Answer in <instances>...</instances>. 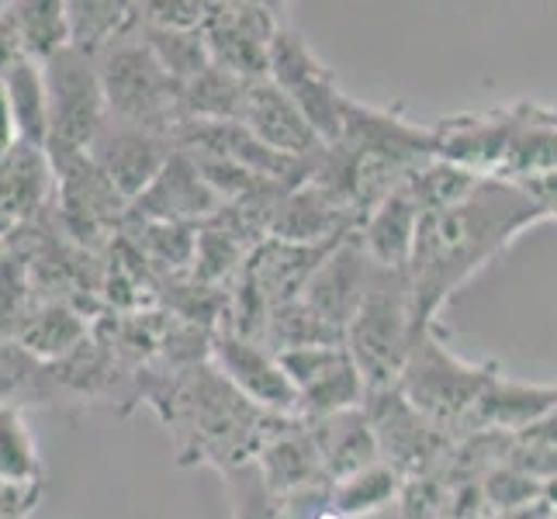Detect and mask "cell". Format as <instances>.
<instances>
[{"instance_id": "cell-1", "label": "cell", "mask_w": 557, "mask_h": 519, "mask_svg": "<svg viewBox=\"0 0 557 519\" xmlns=\"http://www.w3.org/2000/svg\"><path fill=\"white\" fill-rule=\"evenodd\" d=\"M541 222H547L544 211L512 181H485L471 198L426 211L409 260L412 305L422 330L440 325V309L460 287H468L530 225Z\"/></svg>"}, {"instance_id": "cell-2", "label": "cell", "mask_w": 557, "mask_h": 519, "mask_svg": "<svg viewBox=\"0 0 557 519\" xmlns=\"http://www.w3.org/2000/svg\"><path fill=\"white\" fill-rule=\"evenodd\" d=\"M422 333L426 330L416 319L409 271H388L374 263L368 298L347 325V350L368 392L398 388Z\"/></svg>"}, {"instance_id": "cell-3", "label": "cell", "mask_w": 557, "mask_h": 519, "mask_svg": "<svg viewBox=\"0 0 557 519\" xmlns=\"http://www.w3.org/2000/svg\"><path fill=\"white\" fill-rule=\"evenodd\" d=\"M503 374L498 363H468L444 343L440 325L419 336L409 357V368L398 381V392L409 398L440 430L454 440H465L474 406L488 392V384Z\"/></svg>"}, {"instance_id": "cell-4", "label": "cell", "mask_w": 557, "mask_h": 519, "mask_svg": "<svg viewBox=\"0 0 557 519\" xmlns=\"http://www.w3.org/2000/svg\"><path fill=\"white\" fill-rule=\"evenodd\" d=\"M98 70L104 84L108 119L174 136L177 125L184 122L181 114L184 84H177L163 70V63L139 38L136 25H132L125 38H119L111 49L98 55Z\"/></svg>"}, {"instance_id": "cell-5", "label": "cell", "mask_w": 557, "mask_h": 519, "mask_svg": "<svg viewBox=\"0 0 557 519\" xmlns=\"http://www.w3.org/2000/svg\"><path fill=\"white\" fill-rule=\"evenodd\" d=\"M46 152L55 173V222L73 243L94 254H108V246L119 239L128 222V201L108 181V173L90 160V152L66 146H46Z\"/></svg>"}, {"instance_id": "cell-6", "label": "cell", "mask_w": 557, "mask_h": 519, "mask_svg": "<svg viewBox=\"0 0 557 519\" xmlns=\"http://www.w3.org/2000/svg\"><path fill=\"white\" fill-rule=\"evenodd\" d=\"M363 412H368L374 427L381 460L392 465L406 482L450 468L457 440L440 430L436 422H430L419 409H412L409 398L398 388L368 392Z\"/></svg>"}, {"instance_id": "cell-7", "label": "cell", "mask_w": 557, "mask_h": 519, "mask_svg": "<svg viewBox=\"0 0 557 519\" xmlns=\"http://www.w3.org/2000/svg\"><path fill=\"white\" fill-rule=\"evenodd\" d=\"M42 70L49 90V146L87 152L108 125V101L98 60L70 46L42 63Z\"/></svg>"}, {"instance_id": "cell-8", "label": "cell", "mask_w": 557, "mask_h": 519, "mask_svg": "<svg viewBox=\"0 0 557 519\" xmlns=\"http://www.w3.org/2000/svg\"><path fill=\"white\" fill-rule=\"evenodd\" d=\"M281 28L284 8L257 4V0H225V4H208L201 38L211 66L233 73L239 81H267Z\"/></svg>"}, {"instance_id": "cell-9", "label": "cell", "mask_w": 557, "mask_h": 519, "mask_svg": "<svg viewBox=\"0 0 557 519\" xmlns=\"http://www.w3.org/2000/svg\"><path fill=\"white\" fill-rule=\"evenodd\" d=\"M271 81L292 98L301 114L315 128L322 146L330 149L343 136V108H347L350 94H343L336 84V73L325 66L312 46L305 42L295 25H287L274 38L271 52Z\"/></svg>"}, {"instance_id": "cell-10", "label": "cell", "mask_w": 557, "mask_h": 519, "mask_svg": "<svg viewBox=\"0 0 557 519\" xmlns=\"http://www.w3.org/2000/svg\"><path fill=\"white\" fill-rule=\"evenodd\" d=\"M277 357L298 392L301 419L360 409L363 398H368V384H363L347 343L309 346V350H292Z\"/></svg>"}, {"instance_id": "cell-11", "label": "cell", "mask_w": 557, "mask_h": 519, "mask_svg": "<svg viewBox=\"0 0 557 519\" xmlns=\"http://www.w3.org/2000/svg\"><path fill=\"white\" fill-rule=\"evenodd\" d=\"M211 368L233 384L243 398L253 401V406L277 416L301 419L295 384L287 378L281 357L274 350H267L263 343L219 330L215 339H211Z\"/></svg>"}, {"instance_id": "cell-12", "label": "cell", "mask_w": 557, "mask_h": 519, "mask_svg": "<svg viewBox=\"0 0 557 519\" xmlns=\"http://www.w3.org/2000/svg\"><path fill=\"white\" fill-rule=\"evenodd\" d=\"M87 152H90V160L108 173V181L119 187V195L132 208V201L146 195V187L163 173L170 157L177 152V143L174 136H166V132H152V128L108 119L101 136L90 143Z\"/></svg>"}, {"instance_id": "cell-13", "label": "cell", "mask_w": 557, "mask_h": 519, "mask_svg": "<svg viewBox=\"0 0 557 519\" xmlns=\"http://www.w3.org/2000/svg\"><path fill=\"white\" fill-rule=\"evenodd\" d=\"M222 198L211 190L198 163L177 149L163 173L146 187L128 208V219H146V222H174V225H201L215 219L222 211Z\"/></svg>"}, {"instance_id": "cell-14", "label": "cell", "mask_w": 557, "mask_h": 519, "mask_svg": "<svg viewBox=\"0 0 557 519\" xmlns=\"http://www.w3.org/2000/svg\"><path fill=\"white\" fill-rule=\"evenodd\" d=\"M253 136L271 146L281 157H292L301 163H315L325 146L315 136V128L301 114V108L287 98V94L267 76V81H253L246 90L243 119H239Z\"/></svg>"}, {"instance_id": "cell-15", "label": "cell", "mask_w": 557, "mask_h": 519, "mask_svg": "<svg viewBox=\"0 0 557 519\" xmlns=\"http://www.w3.org/2000/svg\"><path fill=\"white\" fill-rule=\"evenodd\" d=\"M55 201V173L42 146L17 143L0 160V239L38 222Z\"/></svg>"}, {"instance_id": "cell-16", "label": "cell", "mask_w": 557, "mask_h": 519, "mask_svg": "<svg viewBox=\"0 0 557 519\" xmlns=\"http://www.w3.org/2000/svg\"><path fill=\"white\" fill-rule=\"evenodd\" d=\"M371 277H374V263L360 249L357 236H350L319 263L312 281L305 284L301 301L347 336V325L360 312L363 298H368Z\"/></svg>"}, {"instance_id": "cell-17", "label": "cell", "mask_w": 557, "mask_h": 519, "mask_svg": "<svg viewBox=\"0 0 557 519\" xmlns=\"http://www.w3.org/2000/svg\"><path fill=\"white\" fill-rule=\"evenodd\" d=\"M509 132H512L509 104L495 108V111H482V114H454V119H440L433 125L436 157L498 181V170H503L506 146H509Z\"/></svg>"}, {"instance_id": "cell-18", "label": "cell", "mask_w": 557, "mask_h": 519, "mask_svg": "<svg viewBox=\"0 0 557 519\" xmlns=\"http://www.w3.org/2000/svg\"><path fill=\"white\" fill-rule=\"evenodd\" d=\"M357 228L360 222L350 211L309 177L281 198L274 211L271 239L298 243V246H325L357 236Z\"/></svg>"}, {"instance_id": "cell-19", "label": "cell", "mask_w": 557, "mask_h": 519, "mask_svg": "<svg viewBox=\"0 0 557 519\" xmlns=\"http://www.w3.org/2000/svg\"><path fill=\"white\" fill-rule=\"evenodd\" d=\"M301 422H305V430H309L315 454L333 485L381 460L377 436L363 406L333 412V416H319V419H301Z\"/></svg>"}, {"instance_id": "cell-20", "label": "cell", "mask_w": 557, "mask_h": 519, "mask_svg": "<svg viewBox=\"0 0 557 519\" xmlns=\"http://www.w3.org/2000/svg\"><path fill=\"white\" fill-rule=\"evenodd\" d=\"M512 132L498 181H527L557 170V108L541 101H516Z\"/></svg>"}, {"instance_id": "cell-21", "label": "cell", "mask_w": 557, "mask_h": 519, "mask_svg": "<svg viewBox=\"0 0 557 519\" xmlns=\"http://www.w3.org/2000/svg\"><path fill=\"white\" fill-rule=\"evenodd\" d=\"M257 468L263 471L267 485H271L281 498H295L305 492H322L333 489L330 474H325L322 460L315 454V444L305 422L295 419L260 450Z\"/></svg>"}, {"instance_id": "cell-22", "label": "cell", "mask_w": 557, "mask_h": 519, "mask_svg": "<svg viewBox=\"0 0 557 519\" xmlns=\"http://www.w3.org/2000/svg\"><path fill=\"white\" fill-rule=\"evenodd\" d=\"M422 211L409 198L406 187H398L388 201H381L357 228V243L371 263L388 267V271H409L416 233H419Z\"/></svg>"}, {"instance_id": "cell-23", "label": "cell", "mask_w": 557, "mask_h": 519, "mask_svg": "<svg viewBox=\"0 0 557 519\" xmlns=\"http://www.w3.org/2000/svg\"><path fill=\"white\" fill-rule=\"evenodd\" d=\"M94 330V319H87L81 309L66 301H35V309L22 322L14 343H22L32 357L42 363H55L66 354H73Z\"/></svg>"}, {"instance_id": "cell-24", "label": "cell", "mask_w": 557, "mask_h": 519, "mask_svg": "<svg viewBox=\"0 0 557 519\" xmlns=\"http://www.w3.org/2000/svg\"><path fill=\"white\" fill-rule=\"evenodd\" d=\"M122 236L139 249V257L152 267L160 281L187 274L198 254V225H174V222H146L128 219Z\"/></svg>"}, {"instance_id": "cell-25", "label": "cell", "mask_w": 557, "mask_h": 519, "mask_svg": "<svg viewBox=\"0 0 557 519\" xmlns=\"http://www.w3.org/2000/svg\"><path fill=\"white\" fill-rule=\"evenodd\" d=\"M22 38L28 60L49 63L52 55L70 49V11L66 0H14L4 8Z\"/></svg>"}, {"instance_id": "cell-26", "label": "cell", "mask_w": 557, "mask_h": 519, "mask_svg": "<svg viewBox=\"0 0 557 519\" xmlns=\"http://www.w3.org/2000/svg\"><path fill=\"white\" fill-rule=\"evenodd\" d=\"M66 11L70 46L94 55V60L136 25V4H122V0H70Z\"/></svg>"}, {"instance_id": "cell-27", "label": "cell", "mask_w": 557, "mask_h": 519, "mask_svg": "<svg viewBox=\"0 0 557 519\" xmlns=\"http://www.w3.org/2000/svg\"><path fill=\"white\" fill-rule=\"evenodd\" d=\"M249 84L253 81H239V76L225 73L219 66H208L198 81L184 84V94H181L184 122H239Z\"/></svg>"}, {"instance_id": "cell-28", "label": "cell", "mask_w": 557, "mask_h": 519, "mask_svg": "<svg viewBox=\"0 0 557 519\" xmlns=\"http://www.w3.org/2000/svg\"><path fill=\"white\" fill-rule=\"evenodd\" d=\"M401 489H406V478H401L392 465L377 460V465L336 482L330 498H333V509L343 512L347 519H368V516H377L384 509L398 506Z\"/></svg>"}, {"instance_id": "cell-29", "label": "cell", "mask_w": 557, "mask_h": 519, "mask_svg": "<svg viewBox=\"0 0 557 519\" xmlns=\"http://www.w3.org/2000/svg\"><path fill=\"white\" fill-rule=\"evenodd\" d=\"M8 101L17 122V136L28 146H49V90H46V70L35 60H22L4 81Z\"/></svg>"}, {"instance_id": "cell-30", "label": "cell", "mask_w": 557, "mask_h": 519, "mask_svg": "<svg viewBox=\"0 0 557 519\" xmlns=\"http://www.w3.org/2000/svg\"><path fill=\"white\" fill-rule=\"evenodd\" d=\"M485 181L492 177H482V173H474L468 166H457L450 160H426V163H419L409 177H406V187L409 190V198L419 205V211L426 215V211H436V208H450L457 201H465L471 198L478 187H482Z\"/></svg>"}, {"instance_id": "cell-31", "label": "cell", "mask_w": 557, "mask_h": 519, "mask_svg": "<svg viewBox=\"0 0 557 519\" xmlns=\"http://www.w3.org/2000/svg\"><path fill=\"white\" fill-rule=\"evenodd\" d=\"M336 343H347L343 330H336L333 322H325L301 298L277 305L271 312V322H267V333H263V346L274 354L309 350V346H336Z\"/></svg>"}, {"instance_id": "cell-32", "label": "cell", "mask_w": 557, "mask_h": 519, "mask_svg": "<svg viewBox=\"0 0 557 519\" xmlns=\"http://www.w3.org/2000/svg\"><path fill=\"white\" fill-rule=\"evenodd\" d=\"M136 32L139 38L149 46V52L157 55L163 63V70L174 76L177 84H190L198 81V76L211 66V55H208V46L201 38V28L198 32H174V28H160V25H149L139 17L136 11Z\"/></svg>"}, {"instance_id": "cell-33", "label": "cell", "mask_w": 557, "mask_h": 519, "mask_svg": "<svg viewBox=\"0 0 557 519\" xmlns=\"http://www.w3.org/2000/svg\"><path fill=\"white\" fill-rule=\"evenodd\" d=\"M0 478L17 485L42 482V457H38L35 433L25 409L17 406H0Z\"/></svg>"}, {"instance_id": "cell-34", "label": "cell", "mask_w": 557, "mask_h": 519, "mask_svg": "<svg viewBox=\"0 0 557 519\" xmlns=\"http://www.w3.org/2000/svg\"><path fill=\"white\" fill-rule=\"evenodd\" d=\"M222 478H225L228 506H233V519H292L287 516V503L267 485L257 460L228 468V471H222Z\"/></svg>"}, {"instance_id": "cell-35", "label": "cell", "mask_w": 557, "mask_h": 519, "mask_svg": "<svg viewBox=\"0 0 557 519\" xmlns=\"http://www.w3.org/2000/svg\"><path fill=\"white\" fill-rule=\"evenodd\" d=\"M544 495V482L536 474L523 471L520 465H506L492 468L485 478H482V498H485V509L488 516L492 512H506V509H520V506H530L536 498Z\"/></svg>"}, {"instance_id": "cell-36", "label": "cell", "mask_w": 557, "mask_h": 519, "mask_svg": "<svg viewBox=\"0 0 557 519\" xmlns=\"http://www.w3.org/2000/svg\"><path fill=\"white\" fill-rule=\"evenodd\" d=\"M136 11L143 22L174 32H198L208 17V4L201 0H146V4H136Z\"/></svg>"}, {"instance_id": "cell-37", "label": "cell", "mask_w": 557, "mask_h": 519, "mask_svg": "<svg viewBox=\"0 0 557 519\" xmlns=\"http://www.w3.org/2000/svg\"><path fill=\"white\" fill-rule=\"evenodd\" d=\"M42 489H46L42 482L17 485V482H8V478H0V519H25L38 506Z\"/></svg>"}, {"instance_id": "cell-38", "label": "cell", "mask_w": 557, "mask_h": 519, "mask_svg": "<svg viewBox=\"0 0 557 519\" xmlns=\"http://www.w3.org/2000/svg\"><path fill=\"white\" fill-rule=\"evenodd\" d=\"M520 184L530 201L544 211L547 222H557V170L554 173H541V177H527V181H512Z\"/></svg>"}, {"instance_id": "cell-39", "label": "cell", "mask_w": 557, "mask_h": 519, "mask_svg": "<svg viewBox=\"0 0 557 519\" xmlns=\"http://www.w3.org/2000/svg\"><path fill=\"white\" fill-rule=\"evenodd\" d=\"M22 60H28L25 55V49H22V38H17V32H14V25H11V17H8V11L0 8V81L22 63Z\"/></svg>"}, {"instance_id": "cell-40", "label": "cell", "mask_w": 557, "mask_h": 519, "mask_svg": "<svg viewBox=\"0 0 557 519\" xmlns=\"http://www.w3.org/2000/svg\"><path fill=\"white\" fill-rule=\"evenodd\" d=\"M17 143H22V136H17V122H14V111L8 101V90L0 84V160H4Z\"/></svg>"}, {"instance_id": "cell-41", "label": "cell", "mask_w": 557, "mask_h": 519, "mask_svg": "<svg viewBox=\"0 0 557 519\" xmlns=\"http://www.w3.org/2000/svg\"><path fill=\"white\" fill-rule=\"evenodd\" d=\"M554 509L544 503V498H536L530 506H520V509H506V512H492L488 519H550Z\"/></svg>"}, {"instance_id": "cell-42", "label": "cell", "mask_w": 557, "mask_h": 519, "mask_svg": "<svg viewBox=\"0 0 557 519\" xmlns=\"http://www.w3.org/2000/svg\"><path fill=\"white\" fill-rule=\"evenodd\" d=\"M544 503L550 506V509H557V474L554 478H547V482H544Z\"/></svg>"}, {"instance_id": "cell-43", "label": "cell", "mask_w": 557, "mask_h": 519, "mask_svg": "<svg viewBox=\"0 0 557 519\" xmlns=\"http://www.w3.org/2000/svg\"><path fill=\"white\" fill-rule=\"evenodd\" d=\"M368 519H406L398 512V506H392V509H384V512H377V516H368Z\"/></svg>"}, {"instance_id": "cell-44", "label": "cell", "mask_w": 557, "mask_h": 519, "mask_svg": "<svg viewBox=\"0 0 557 519\" xmlns=\"http://www.w3.org/2000/svg\"><path fill=\"white\" fill-rule=\"evenodd\" d=\"M8 254H11V239H0V267H4Z\"/></svg>"}, {"instance_id": "cell-45", "label": "cell", "mask_w": 557, "mask_h": 519, "mask_svg": "<svg viewBox=\"0 0 557 519\" xmlns=\"http://www.w3.org/2000/svg\"><path fill=\"white\" fill-rule=\"evenodd\" d=\"M550 519H557V509H554V516H550Z\"/></svg>"}]
</instances>
